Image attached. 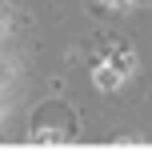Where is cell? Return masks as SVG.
Instances as JSON below:
<instances>
[{
	"label": "cell",
	"mask_w": 152,
	"mask_h": 156,
	"mask_svg": "<svg viewBox=\"0 0 152 156\" xmlns=\"http://www.w3.org/2000/svg\"><path fill=\"white\" fill-rule=\"evenodd\" d=\"M112 4H116V8H124V4H128V0H112Z\"/></svg>",
	"instance_id": "obj_2"
},
{
	"label": "cell",
	"mask_w": 152,
	"mask_h": 156,
	"mask_svg": "<svg viewBox=\"0 0 152 156\" xmlns=\"http://www.w3.org/2000/svg\"><path fill=\"white\" fill-rule=\"evenodd\" d=\"M120 76H124L120 68H100V76H96V84H100V88H112V84H120Z\"/></svg>",
	"instance_id": "obj_1"
}]
</instances>
